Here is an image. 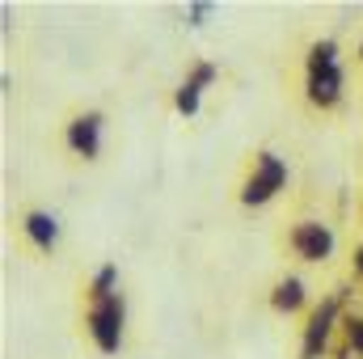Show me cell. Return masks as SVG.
<instances>
[{"label":"cell","instance_id":"6da1fadb","mask_svg":"<svg viewBox=\"0 0 363 359\" xmlns=\"http://www.w3.org/2000/svg\"><path fill=\"white\" fill-rule=\"evenodd\" d=\"M123 317H127V309H123V296H118V292L89 304L85 326H89V334H93V343H97L101 355H114V351L123 347Z\"/></svg>","mask_w":363,"mask_h":359},{"label":"cell","instance_id":"7a4b0ae2","mask_svg":"<svg viewBox=\"0 0 363 359\" xmlns=\"http://www.w3.org/2000/svg\"><path fill=\"white\" fill-rule=\"evenodd\" d=\"M283 186H287V161L274 157V153H258V174L245 178L241 203H245V207H262V203H271Z\"/></svg>","mask_w":363,"mask_h":359},{"label":"cell","instance_id":"3957f363","mask_svg":"<svg viewBox=\"0 0 363 359\" xmlns=\"http://www.w3.org/2000/svg\"><path fill=\"white\" fill-rule=\"evenodd\" d=\"M334 321H338V296H330V300H321L317 309H313V317H308V326H304V347H300V355L304 359H321L330 351V338H334Z\"/></svg>","mask_w":363,"mask_h":359},{"label":"cell","instance_id":"277c9868","mask_svg":"<svg viewBox=\"0 0 363 359\" xmlns=\"http://www.w3.org/2000/svg\"><path fill=\"white\" fill-rule=\"evenodd\" d=\"M334 228L330 224H321V220H300L296 228H291V250L304 258V263H325L330 254H334Z\"/></svg>","mask_w":363,"mask_h":359},{"label":"cell","instance_id":"5b68a950","mask_svg":"<svg viewBox=\"0 0 363 359\" xmlns=\"http://www.w3.org/2000/svg\"><path fill=\"white\" fill-rule=\"evenodd\" d=\"M68 148L77 157H85V161L97 157V148H101V114H81V118L68 123Z\"/></svg>","mask_w":363,"mask_h":359},{"label":"cell","instance_id":"8992f818","mask_svg":"<svg viewBox=\"0 0 363 359\" xmlns=\"http://www.w3.org/2000/svg\"><path fill=\"white\" fill-rule=\"evenodd\" d=\"M342 68H317V72H308V101L313 106H334L338 97H342Z\"/></svg>","mask_w":363,"mask_h":359},{"label":"cell","instance_id":"52a82bcc","mask_svg":"<svg viewBox=\"0 0 363 359\" xmlns=\"http://www.w3.org/2000/svg\"><path fill=\"white\" fill-rule=\"evenodd\" d=\"M21 228H26V237H30L38 250H55V241H60V220H55L51 211H30Z\"/></svg>","mask_w":363,"mask_h":359},{"label":"cell","instance_id":"ba28073f","mask_svg":"<svg viewBox=\"0 0 363 359\" xmlns=\"http://www.w3.org/2000/svg\"><path fill=\"white\" fill-rule=\"evenodd\" d=\"M271 304L279 309V313H296V309L304 304V283H300L296 275H287V279H279V283H274V296H271Z\"/></svg>","mask_w":363,"mask_h":359},{"label":"cell","instance_id":"9c48e42d","mask_svg":"<svg viewBox=\"0 0 363 359\" xmlns=\"http://www.w3.org/2000/svg\"><path fill=\"white\" fill-rule=\"evenodd\" d=\"M317 68H338V43L334 38H321L308 47V72H317Z\"/></svg>","mask_w":363,"mask_h":359},{"label":"cell","instance_id":"30bf717a","mask_svg":"<svg viewBox=\"0 0 363 359\" xmlns=\"http://www.w3.org/2000/svg\"><path fill=\"white\" fill-rule=\"evenodd\" d=\"M114 283H118V267H114V263H106V267L93 275V300H106V296H114Z\"/></svg>","mask_w":363,"mask_h":359},{"label":"cell","instance_id":"8fae6325","mask_svg":"<svg viewBox=\"0 0 363 359\" xmlns=\"http://www.w3.org/2000/svg\"><path fill=\"white\" fill-rule=\"evenodd\" d=\"M199 85H194V81H186V85H182L178 93H174V106H178L182 114H199Z\"/></svg>","mask_w":363,"mask_h":359},{"label":"cell","instance_id":"7c38bea8","mask_svg":"<svg viewBox=\"0 0 363 359\" xmlns=\"http://www.w3.org/2000/svg\"><path fill=\"white\" fill-rule=\"evenodd\" d=\"M342 326H347V347L355 355H363V317H347Z\"/></svg>","mask_w":363,"mask_h":359},{"label":"cell","instance_id":"4fadbf2b","mask_svg":"<svg viewBox=\"0 0 363 359\" xmlns=\"http://www.w3.org/2000/svg\"><path fill=\"white\" fill-rule=\"evenodd\" d=\"M190 81H194V85H199V89H207V85H211V81H216V64H199V68H194V77H190Z\"/></svg>","mask_w":363,"mask_h":359},{"label":"cell","instance_id":"5bb4252c","mask_svg":"<svg viewBox=\"0 0 363 359\" xmlns=\"http://www.w3.org/2000/svg\"><path fill=\"white\" fill-rule=\"evenodd\" d=\"M203 17H207V4H190V26H203Z\"/></svg>","mask_w":363,"mask_h":359},{"label":"cell","instance_id":"9a60e30c","mask_svg":"<svg viewBox=\"0 0 363 359\" xmlns=\"http://www.w3.org/2000/svg\"><path fill=\"white\" fill-rule=\"evenodd\" d=\"M355 275H363V245L355 250Z\"/></svg>","mask_w":363,"mask_h":359},{"label":"cell","instance_id":"2e32d148","mask_svg":"<svg viewBox=\"0 0 363 359\" xmlns=\"http://www.w3.org/2000/svg\"><path fill=\"white\" fill-rule=\"evenodd\" d=\"M359 55H363V43H359Z\"/></svg>","mask_w":363,"mask_h":359}]
</instances>
